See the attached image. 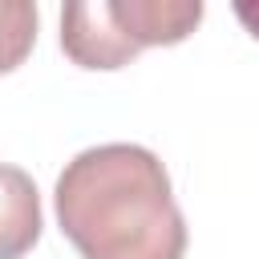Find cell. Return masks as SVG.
Returning <instances> with one entry per match:
<instances>
[{
	"instance_id": "4",
	"label": "cell",
	"mask_w": 259,
	"mask_h": 259,
	"mask_svg": "<svg viewBox=\"0 0 259 259\" xmlns=\"http://www.w3.org/2000/svg\"><path fill=\"white\" fill-rule=\"evenodd\" d=\"M36 45V4L12 0L0 4V73H12L24 65V57Z\"/></svg>"
},
{
	"instance_id": "2",
	"label": "cell",
	"mask_w": 259,
	"mask_h": 259,
	"mask_svg": "<svg viewBox=\"0 0 259 259\" xmlns=\"http://www.w3.org/2000/svg\"><path fill=\"white\" fill-rule=\"evenodd\" d=\"M202 12V0H77L61 12V49L81 69H121L142 49L186 40Z\"/></svg>"
},
{
	"instance_id": "1",
	"label": "cell",
	"mask_w": 259,
	"mask_h": 259,
	"mask_svg": "<svg viewBox=\"0 0 259 259\" xmlns=\"http://www.w3.org/2000/svg\"><path fill=\"white\" fill-rule=\"evenodd\" d=\"M57 223L81 259H182L186 219L162 158L134 142H105L65 162Z\"/></svg>"
},
{
	"instance_id": "3",
	"label": "cell",
	"mask_w": 259,
	"mask_h": 259,
	"mask_svg": "<svg viewBox=\"0 0 259 259\" xmlns=\"http://www.w3.org/2000/svg\"><path fill=\"white\" fill-rule=\"evenodd\" d=\"M45 227L40 190L28 170L0 162V259H20L36 247Z\"/></svg>"
},
{
	"instance_id": "5",
	"label": "cell",
	"mask_w": 259,
	"mask_h": 259,
	"mask_svg": "<svg viewBox=\"0 0 259 259\" xmlns=\"http://www.w3.org/2000/svg\"><path fill=\"white\" fill-rule=\"evenodd\" d=\"M235 16H239L243 28L259 40V0H239V4H235Z\"/></svg>"
}]
</instances>
